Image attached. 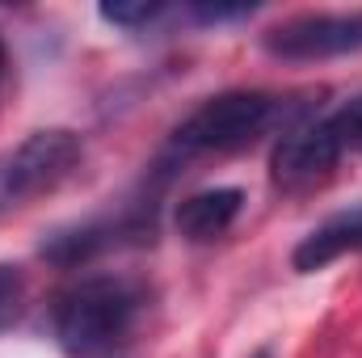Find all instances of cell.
Segmentation results:
<instances>
[{
  "label": "cell",
  "instance_id": "obj_1",
  "mask_svg": "<svg viewBox=\"0 0 362 358\" xmlns=\"http://www.w3.org/2000/svg\"><path fill=\"white\" fill-rule=\"evenodd\" d=\"M144 287L118 274H93L72 282L55 299V337L68 354L97 358L110 354L144 312Z\"/></svg>",
  "mask_w": 362,
  "mask_h": 358
},
{
  "label": "cell",
  "instance_id": "obj_2",
  "mask_svg": "<svg viewBox=\"0 0 362 358\" xmlns=\"http://www.w3.org/2000/svg\"><path fill=\"white\" fill-rule=\"evenodd\" d=\"M299 114H303V105H291L286 97H274V93H257V89L219 93V97L202 101L173 131V152H181V156L236 152V148H249L253 139H262L274 127L295 131Z\"/></svg>",
  "mask_w": 362,
  "mask_h": 358
},
{
  "label": "cell",
  "instance_id": "obj_3",
  "mask_svg": "<svg viewBox=\"0 0 362 358\" xmlns=\"http://www.w3.org/2000/svg\"><path fill=\"white\" fill-rule=\"evenodd\" d=\"M81 165V135L64 127H47L25 135L0 161V207H21L38 194H51Z\"/></svg>",
  "mask_w": 362,
  "mask_h": 358
},
{
  "label": "cell",
  "instance_id": "obj_4",
  "mask_svg": "<svg viewBox=\"0 0 362 358\" xmlns=\"http://www.w3.org/2000/svg\"><path fill=\"white\" fill-rule=\"evenodd\" d=\"M262 47L274 59H291V64L354 55L362 51V13H303L278 21L262 34Z\"/></svg>",
  "mask_w": 362,
  "mask_h": 358
},
{
  "label": "cell",
  "instance_id": "obj_5",
  "mask_svg": "<svg viewBox=\"0 0 362 358\" xmlns=\"http://www.w3.org/2000/svg\"><path fill=\"white\" fill-rule=\"evenodd\" d=\"M152 215H156L152 202H127L118 215H101V219L76 224V228H59L55 236L42 241V258L55 266H85V262L118 249V245L152 241Z\"/></svg>",
  "mask_w": 362,
  "mask_h": 358
},
{
  "label": "cell",
  "instance_id": "obj_6",
  "mask_svg": "<svg viewBox=\"0 0 362 358\" xmlns=\"http://www.w3.org/2000/svg\"><path fill=\"white\" fill-rule=\"evenodd\" d=\"M337 161H341V148L329 135L325 118L320 122H299L295 131H282V139L274 144L270 178L282 190H303L312 181L329 178Z\"/></svg>",
  "mask_w": 362,
  "mask_h": 358
},
{
  "label": "cell",
  "instance_id": "obj_7",
  "mask_svg": "<svg viewBox=\"0 0 362 358\" xmlns=\"http://www.w3.org/2000/svg\"><path fill=\"white\" fill-rule=\"evenodd\" d=\"M354 249H362V202L329 215L320 228H312L299 241V249H295L291 262H295L299 274H316V270H325L329 262H337V258H346Z\"/></svg>",
  "mask_w": 362,
  "mask_h": 358
},
{
  "label": "cell",
  "instance_id": "obj_8",
  "mask_svg": "<svg viewBox=\"0 0 362 358\" xmlns=\"http://www.w3.org/2000/svg\"><path fill=\"white\" fill-rule=\"evenodd\" d=\"M240 207H245V194L236 185L198 190V194H189V198L177 202V232L185 241H194V245H206V241L223 236L236 224Z\"/></svg>",
  "mask_w": 362,
  "mask_h": 358
},
{
  "label": "cell",
  "instance_id": "obj_9",
  "mask_svg": "<svg viewBox=\"0 0 362 358\" xmlns=\"http://www.w3.org/2000/svg\"><path fill=\"white\" fill-rule=\"evenodd\" d=\"M325 127H329V135L337 139L341 156H346V152H358V148H362V93H358V97H350L337 114H329V118H325Z\"/></svg>",
  "mask_w": 362,
  "mask_h": 358
},
{
  "label": "cell",
  "instance_id": "obj_10",
  "mask_svg": "<svg viewBox=\"0 0 362 358\" xmlns=\"http://www.w3.org/2000/svg\"><path fill=\"white\" fill-rule=\"evenodd\" d=\"M21 299H25V278L17 266H0V329H8L21 312Z\"/></svg>",
  "mask_w": 362,
  "mask_h": 358
},
{
  "label": "cell",
  "instance_id": "obj_11",
  "mask_svg": "<svg viewBox=\"0 0 362 358\" xmlns=\"http://www.w3.org/2000/svg\"><path fill=\"white\" fill-rule=\"evenodd\" d=\"M160 13H165V4H101V17L122 30H139V25L156 21Z\"/></svg>",
  "mask_w": 362,
  "mask_h": 358
},
{
  "label": "cell",
  "instance_id": "obj_12",
  "mask_svg": "<svg viewBox=\"0 0 362 358\" xmlns=\"http://www.w3.org/2000/svg\"><path fill=\"white\" fill-rule=\"evenodd\" d=\"M249 13H253L249 4H232V8L228 4H198L194 8L198 21H236V17H249Z\"/></svg>",
  "mask_w": 362,
  "mask_h": 358
},
{
  "label": "cell",
  "instance_id": "obj_13",
  "mask_svg": "<svg viewBox=\"0 0 362 358\" xmlns=\"http://www.w3.org/2000/svg\"><path fill=\"white\" fill-rule=\"evenodd\" d=\"M0 85H4V47H0Z\"/></svg>",
  "mask_w": 362,
  "mask_h": 358
},
{
  "label": "cell",
  "instance_id": "obj_14",
  "mask_svg": "<svg viewBox=\"0 0 362 358\" xmlns=\"http://www.w3.org/2000/svg\"><path fill=\"white\" fill-rule=\"evenodd\" d=\"M253 358H270V354H266V350H262V354H253Z\"/></svg>",
  "mask_w": 362,
  "mask_h": 358
}]
</instances>
